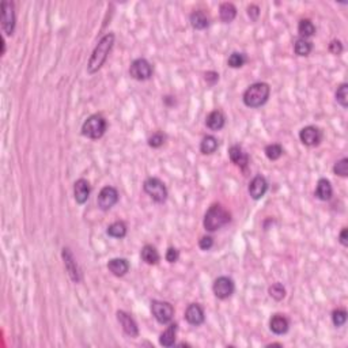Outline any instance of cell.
I'll list each match as a JSON object with an SVG mask.
<instances>
[{"mask_svg":"<svg viewBox=\"0 0 348 348\" xmlns=\"http://www.w3.org/2000/svg\"><path fill=\"white\" fill-rule=\"evenodd\" d=\"M141 258L147 264L155 265L159 261V253H158L157 249L152 246V245H146V246L141 249Z\"/></svg>","mask_w":348,"mask_h":348,"instance_id":"cell-24","label":"cell"},{"mask_svg":"<svg viewBox=\"0 0 348 348\" xmlns=\"http://www.w3.org/2000/svg\"><path fill=\"white\" fill-rule=\"evenodd\" d=\"M270 93V84L264 83V82H257V83H253L252 86L247 87L246 91L244 93L242 100L247 107H260L268 101Z\"/></svg>","mask_w":348,"mask_h":348,"instance_id":"cell-2","label":"cell"},{"mask_svg":"<svg viewBox=\"0 0 348 348\" xmlns=\"http://www.w3.org/2000/svg\"><path fill=\"white\" fill-rule=\"evenodd\" d=\"M270 295L276 301H281L286 297V288L283 287L281 283H275L270 287Z\"/></svg>","mask_w":348,"mask_h":348,"instance_id":"cell-33","label":"cell"},{"mask_svg":"<svg viewBox=\"0 0 348 348\" xmlns=\"http://www.w3.org/2000/svg\"><path fill=\"white\" fill-rule=\"evenodd\" d=\"M234 281L231 280L230 278H227V276H220V278H218L216 280L213 281V286H212V290H213V294H215V297L219 298V299H227V298H230L231 295H233V292H234Z\"/></svg>","mask_w":348,"mask_h":348,"instance_id":"cell-9","label":"cell"},{"mask_svg":"<svg viewBox=\"0 0 348 348\" xmlns=\"http://www.w3.org/2000/svg\"><path fill=\"white\" fill-rule=\"evenodd\" d=\"M333 172L337 175H342V177H347L348 175V159L347 158H343L339 162H336Z\"/></svg>","mask_w":348,"mask_h":348,"instance_id":"cell-35","label":"cell"},{"mask_svg":"<svg viewBox=\"0 0 348 348\" xmlns=\"http://www.w3.org/2000/svg\"><path fill=\"white\" fill-rule=\"evenodd\" d=\"M313 49L312 42L305 38H298L294 44V51L298 56H309V53Z\"/></svg>","mask_w":348,"mask_h":348,"instance_id":"cell-28","label":"cell"},{"mask_svg":"<svg viewBox=\"0 0 348 348\" xmlns=\"http://www.w3.org/2000/svg\"><path fill=\"white\" fill-rule=\"evenodd\" d=\"M329 51H331L333 55H340L343 52L342 42L337 41V39H333L331 44H329Z\"/></svg>","mask_w":348,"mask_h":348,"instance_id":"cell-40","label":"cell"},{"mask_svg":"<svg viewBox=\"0 0 348 348\" xmlns=\"http://www.w3.org/2000/svg\"><path fill=\"white\" fill-rule=\"evenodd\" d=\"M219 15L223 22L230 23L231 21H234V18L237 15L236 6L233 3H223V4H220Z\"/></svg>","mask_w":348,"mask_h":348,"instance_id":"cell-25","label":"cell"},{"mask_svg":"<svg viewBox=\"0 0 348 348\" xmlns=\"http://www.w3.org/2000/svg\"><path fill=\"white\" fill-rule=\"evenodd\" d=\"M332 321L336 326H342L347 321V312L343 309H337L332 313Z\"/></svg>","mask_w":348,"mask_h":348,"instance_id":"cell-34","label":"cell"},{"mask_svg":"<svg viewBox=\"0 0 348 348\" xmlns=\"http://www.w3.org/2000/svg\"><path fill=\"white\" fill-rule=\"evenodd\" d=\"M218 148V139L212 135H207L203 138L202 143H200V151L203 154H212L216 151Z\"/></svg>","mask_w":348,"mask_h":348,"instance_id":"cell-26","label":"cell"},{"mask_svg":"<svg viewBox=\"0 0 348 348\" xmlns=\"http://www.w3.org/2000/svg\"><path fill=\"white\" fill-rule=\"evenodd\" d=\"M340 242H342L343 246H347L348 245V241H347V229L344 227L342 230V233H340Z\"/></svg>","mask_w":348,"mask_h":348,"instance_id":"cell-42","label":"cell"},{"mask_svg":"<svg viewBox=\"0 0 348 348\" xmlns=\"http://www.w3.org/2000/svg\"><path fill=\"white\" fill-rule=\"evenodd\" d=\"M204 79H206L207 83L215 84L219 80V73L215 72V71H208V72L204 73Z\"/></svg>","mask_w":348,"mask_h":348,"instance_id":"cell-39","label":"cell"},{"mask_svg":"<svg viewBox=\"0 0 348 348\" xmlns=\"http://www.w3.org/2000/svg\"><path fill=\"white\" fill-rule=\"evenodd\" d=\"M106 131V120L101 114H93L82 125V134L89 139H100Z\"/></svg>","mask_w":348,"mask_h":348,"instance_id":"cell-4","label":"cell"},{"mask_svg":"<svg viewBox=\"0 0 348 348\" xmlns=\"http://www.w3.org/2000/svg\"><path fill=\"white\" fill-rule=\"evenodd\" d=\"M191 25L197 30H203L209 25V19H208L207 14L202 10H197L191 14Z\"/></svg>","mask_w":348,"mask_h":348,"instance_id":"cell-23","label":"cell"},{"mask_svg":"<svg viewBox=\"0 0 348 348\" xmlns=\"http://www.w3.org/2000/svg\"><path fill=\"white\" fill-rule=\"evenodd\" d=\"M247 15L250 17V19L252 21H256L258 18V15H260V8H258L256 4H252V6L247 7Z\"/></svg>","mask_w":348,"mask_h":348,"instance_id":"cell-41","label":"cell"},{"mask_svg":"<svg viewBox=\"0 0 348 348\" xmlns=\"http://www.w3.org/2000/svg\"><path fill=\"white\" fill-rule=\"evenodd\" d=\"M333 195V189H332V185L329 181L326 178H321L317 182V188H315V196L318 197L320 200L322 202H326L329 200Z\"/></svg>","mask_w":348,"mask_h":348,"instance_id":"cell-21","label":"cell"},{"mask_svg":"<svg viewBox=\"0 0 348 348\" xmlns=\"http://www.w3.org/2000/svg\"><path fill=\"white\" fill-rule=\"evenodd\" d=\"M288 326H290V324H288V320L284 315L275 314L271 318L270 328L271 331L276 333V335H284L288 331Z\"/></svg>","mask_w":348,"mask_h":348,"instance_id":"cell-19","label":"cell"},{"mask_svg":"<svg viewBox=\"0 0 348 348\" xmlns=\"http://www.w3.org/2000/svg\"><path fill=\"white\" fill-rule=\"evenodd\" d=\"M212 245L213 240L209 236L202 237L200 241H199V246H200V249H203V250H209V249L212 247Z\"/></svg>","mask_w":348,"mask_h":348,"instance_id":"cell-37","label":"cell"},{"mask_svg":"<svg viewBox=\"0 0 348 348\" xmlns=\"http://www.w3.org/2000/svg\"><path fill=\"white\" fill-rule=\"evenodd\" d=\"M63 260H64V265H66V270H67L68 275L72 279L75 283H78L80 280V274H79V268L76 265V261L73 258L72 253L68 247L63 249Z\"/></svg>","mask_w":348,"mask_h":348,"instance_id":"cell-13","label":"cell"},{"mask_svg":"<svg viewBox=\"0 0 348 348\" xmlns=\"http://www.w3.org/2000/svg\"><path fill=\"white\" fill-rule=\"evenodd\" d=\"M177 324H170L166 331H163L159 337V343L163 347H172L175 343V333H177Z\"/></svg>","mask_w":348,"mask_h":348,"instance_id":"cell-22","label":"cell"},{"mask_svg":"<svg viewBox=\"0 0 348 348\" xmlns=\"http://www.w3.org/2000/svg\"><path fill=\"white\" fill-rule=\"evenodd\" d=\"M107 234L113 238H124L127 234V226L121 220L114 222L107 227Z\"/></svg>","mask_w":348,"mask_h":348,"instance_id":"cell-29","label":"cell"},{"mask_svg":"<svg viewBox=\"0 0 348 348\" xmlns=\"http://www.w3.org/2000/svg\"><path fill=\"white\" fill-rule=\"evenodd\" d=\"M178 257H180L178 250L175 247H169L168 252H166V260H168L169 263H175L178 260Z\"/></svg>","mask_w":348,"mask_h":348,"instance_id":"cell-38","label":"cell"},{"mask_svg":"<svg viewBox=\"0 0 348 348\" xmlns=\"http://www.w3.org/2000/svg\"><path fill=\"white\" fill-rule=\"evenodd\" d=\"M151 313L159 324H169L174 315V308L169 302L163 301H152Z\"/></svg>","mask_w":348,"mask_h":348,"instance_id":"cell-6","label":"cell"},{"mask_svg":"<svg viewBox=\"0 0 348 348\" xmlns=\"http://www.w3.org/2000/svg\"><path fill=\"white\" fill-rule=\"evenodd\" d=\"M117 320L118 322L121 324L123 326L124 332L131 337H138L139 336V328H138V324L135 322V320L128 314L125 313L123 310H118L117 312Z\"/></svg>","mask_w":348,"mask_h":348,"instance_id":"cell-12","label":"cell"},{"mask_svg":"<svg viewBox=\"0 0 348 348\" xmlns=\"http://www.w3.org/2000/svg\"><path fill=\"white\" fill-rule=\"evenodd\" d=\"M225 114L220 110H213L206 118V125L212 131H219L225 127Z\"/></svg>","mask_w":348,"mask_h":348,"instance_id":"cell-18","label":"cell"},{"mask_svg":"<svg viewBox=\"0 0 348 348\" xmlns=\"http://www.w3.org/2000/svg\"><path fill=\"white\" fill-rule=\"evenodd\" d=\"M165 140H166V136L161 134V132H157L148 139V146L152 147V148H158V147L162 146Z\"/></svg>","mask_w":348,"mask_h":348,"instance_id":"cell-36","label":"cell"},{"mask_svg":"<svg viewBox=\"0 0 348 348\" xmlns=\"http://www.w3.org/2000/svg\"><path fill=\"white\" fill-rule=\"evenodd\" d=\"M299 139L302 141L305 146H317L320 144L321 139H322V134L321 131L317 127H313V125H308L305 128L301 129L299 132Z\"/></svg>","mask_w":348,"mask_h":348,"instance_id":"cell-11","label":"cell"},{"mask_svg":"<svg viewBox=\"0 0 348 348\" xmlns=\"http://www.w3.org/2000/svg\"><path fill=\"white\" fill-rule=\"evenodd\" d=\"M298 33L301 34V38H309L312 35H314L315 26L310 19H302L298 25Z\"/></svg>","mask_w":348,"mask_h":348,"instance_id":"cell-27","label":"cell"},{"mask_svg":"<svg viewBox=\"0 0 348 348\" xmlns=\"http://www.w3.org/2000/svg\"><path fill=\"white\" fill-rule=\"evenodd\" d=\"M265 155L271 161H276L283 155V148L280 144H270L265 147Z\"/></svg>","mask_w":348,"mask_h":348,"instance_id":"cell-30","label":"cell"},{"mask_svg":"<svg viewBox=\"0 0 348 348\" xmlns=\"http://www.w3.org/2000/svg\"><path fill=\"white\" fill-rule=\"evenodd\" d=\"M15 28V11L12 1H1V29L7 35H11Z\"/></svg>","mask_w":348,"mask_h":348,"instance_id":"cell-7","label":"cell"},{"mask_svg":"<svg viewBox=\"0 0 348 348\" xmlns=\"http://www.w3.org/2000/svg\"><path fill=\"white\" fill-rule=\"evenodd\" d=\"M73 196H75V200L79 204H84L87 202V199L90 196V184L89 181L84 180V178H80L75 182V186H73Z\"/></svg>","mask_w":348,"mask_h":348,"instance_id":"cell-16","label":"cell"},{"mask_svg":"<svg viewBox=\"0 0 348 348\" xmlns=\"http://www.w3.org/2000/svg\"><path fill=\"white\" fill-rule=\"evenodd\" d=\"M144 192H146L148 196L151 197L154 202L157 203H165L168 199V189L163 184L162 181L157 178V177H151V178H147L144 181Z\"/></svg>","mask_w":348,"mask_h":348,"instance_id":"cell-5","label":"cell"},{"mask_svg":"<svg viewBox=\"0 0 348 348\" xmlns=\"http://www.w3.org/2000/svg\"><path fill=\"white\" fill-rule=\"evenodd\" d=\"M267 189H268V182L263 175H256L249 184V193L254 200H258L264 196Z\"/></svg>","mask_w":348,"mask_h":348,"instance_id":"cell-14","label":"cell"},{"mask_svg":"<svg viewBox=\"0 0 348 348\" xmlns=\"http://www.w3.org/2000/svg\"><path fill=\"white\" fill-rule=\"evenodd\" d=\"M246 63V56L244 53H240V52H234L231 53L230 57H229V66L231 68H240L242 67L244 64Z\"/></svg>","mask_w":348,"mask_h":348,"instance_id":"cell-31","label":"cell"},{"mask_svg":"<svg viewBox=\"0 0 348 348\" xmlns=\"http://www.w3.org/2000/svg\"><path fill=\"white\" fill-rule=\"evenodd\" d=\"M118 202V192L113 186H105L102 188L100 195H98V207L106 211Z\"/></svg>","mask_w":348,"mask_h":348,"instance_id":"cell-10","label":"cell"},{"mask_svg":"<svg viewBox=\"0 0 348 348\" xmlns=\"http://www.w3.org/2000/svg\"><path fill=\"white\" fill-rule=\"evenodd\" d=\"M129 73L136 80H147L152 76V66L146 59H136L129 67Z\"/></svg>","mask_w":348,"mask_h":348,"instance_id":"cell-8","label":"cell"},{"mask_svg":"<svg viewBox=\"0 0 348 348\" xmlns=\"http://www.w3.org/2000/svg\"><path fill=\"white\" fill-rule=\"evenodd\" d=\"M113 44H114V34L113 33H107L106 35H104V37L100 39V42H98V45L96 46V49H94L90 60H89V64H87V71H89V73L97 72V71L105 64L107 55H109V52L112 49Z\"/></svg>","mask_w":348,"mask_h":348,"instance_id":"cell-1","label":"cell"},{"mask_svg":"<svg viewBox=\"0 0 348 348\" xmlns=\"http://www.w3.org/2000/svg\"><path fill=\"white\" fill-rule=\"evenodd\" d=\"M107 268L114 276H124L129 271V263L125 258H112Z\"/></svg>","mask_w":348,"mask_h":348,"instance_id":"cell-20","label":"cell"},{"mask_svg":"<svg viewBox=\"0 0 348 348\" xmlns=\"http://www.w3.org/2000/svg\"><path fill=\"white\" fill-rule=\"evenodd\" d=\"M185 320L191 324V325H202L204 322V312L203 308L197 303H192L186 308L185 312Z\"/></svg>","mask_w":348,"mask_h":348,"instance_id":"cell-15","label":"cell"},{"mask_svg":"<svg viewBox=\"0 0 348 348\" xmlns=\"http://www.w3.org/2000/svg\"><path fill=\"white\" fill-rule=\"evenodd\" d=\"M229 155H230L231 162L242 169L246 168L247 163H249V157H247V154L244 151V150H242V147L240 146L231 147L230 150H229Z\"/></svg>","mask_w":348,"mask_h":348,"instance_id":"cell-17","label":"cell"},{"mask_svg":"<svg viewBox=\"0 0 348 348\" xmlns=\"http://www.w3.org/2000/svg\"><path fill=\"white\" fill-rule=\"evenodd\" d=\"M230 212L220 204H213L208 208L204 216V227L208 231H216L230 222Z\"/></svg>","mask_w":348,"mask_h":348,"instance_id":"cell-3","label":"cell"},{"mask_svg":"<svg viewBox=\"0 0 348 348\" xmlns=\"http://www.w3.org/2000/svg\"><path fill=\"white\" fill-rule=\"evenodd\" d=\"M336 101L342 105L343 107H347L348 105V86L347 83H343L339 86L336 91Z\"/></svg>","mask_w":348,"mask_h":348,"instance_id":"cell-32","label":"cell"}]
</instances>
